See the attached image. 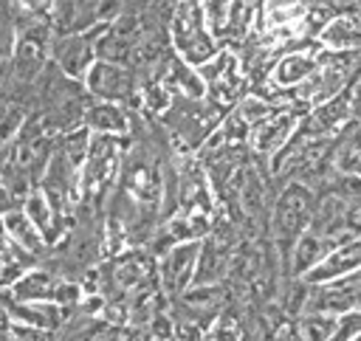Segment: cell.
Wrapping results in <instances>:
<instances>
[{
  "label": "cell",
  "instance_id": "cell-8",
  "mask_svg": "<svg viewBox=\"0 0 361 341\" xmlns=\"http://www.w3.org/2000/svg\"><path fill=\"white\" fill-rule=\"evenodd\" d=\"M355 265H361V240L347 242V248H344V251H338L336 256H330L324 265L313 268V271H310V282L330 279V276L344 273V271H350V268H355Z\"/></svg>",
  "mask_w": 361,
  "mask_h": 341
},
{
  "label": "cell",
  "instance_id": "cell-22",
  "mask_svg": "<svg viewBox=\"0 0 361 341\" xmlns=\"http://www.w3.org/2000/svg\"><path fill=\"white\" fill-rule=\"evenodd\" d=\"M17 341H48V335L37 330H17Z\"/></svg>",
  "mask_w": 361,
  "mask_h": 341
},
{
  "label": "cell",
  "instance_id": "cell-10",
  "mask_svg": "<svg viewBox=\"0 0 361 341\" xmlns=\"http://www.w3.org/2000/svg\"><path fill=\"white\" fill-rule=\"evenodd\" d=\"M293 124V116L290 113H285V116H276L271 124H265V127H259L257 130V135H254V147L259 149V152H271L279 141H285V135H288V127Z\"/></svg>",
  "mask_w": 361,
  "mask_h": 341
},
{
  "label": "cell",
  "instance_id": "cell-19",
  "mask_svg": "<svg viewBox=\"0 0 361 341\" xmlns=\"http://www.w3.org/2000/svg\"><path fill=\"white\" fill-rule=\"evenodd\" d=\"M25 211H28V220H34L39 228H48V220H51V206L45 197H28L25 203Z\"/></svg>",
  "mask_w": 361,
  "mask_h": 341
},
{
  "label": "cell",
  "instance_id": "cell-11",
  "mask_svg": "<svg viewBox=\"0 0 361 341\" xmlns=\"http://www.w3.org/2000/svg\"><path fill=\"white\" fill-rule=\"evenodd\" d=\"M23 118H25V110L23 107H8L0 116V163L8 161V155L14 149V135L23 127Z\"/></svg>",
  "mask_w": 361,
  "mask_h": 341
},
{
  "label": "cell",
  "instance_id": "cell-14",
  "mask_svg": "<svg viewBox=\"0 0 361 341\" xmlns=\"http://www.w3.org/2000/svg\"><path fill=\"white\" fill-rule=\"evenodd\" d=\"M56 293V285L51 279L48 271L42 273H31L28 279H23L17 287H14V296L17 299H37V296H54Z\"/></svg>",
  "mask_w": 361,
  "mask_h": 341
},
{
  "label": "cell",
  "instance_id": "cell-9",
  "mask_svg": "<svg viewBox=\"0 0 361 341\" xmlns=\"http://www.w3.org/2000/svg\"><path fill=\"white\" fill-rule=\"evenodd\" d=\"M330 245H336V242L322 240V237H316V234H305V237L299 240V245H296V254H293V273H302V271L313 268V265L319 262V256H322Z\"/></svg>",
  "mask_w": 361,
  "mask_h": 341
},
{
  "label": "cell",
  "instance_id": "cell-20",
  "mask_svg": "<svg viewBox=\"0 0 361 341\" xmlns=\"http://www.w3.org/2000/svg\"><path fill=\"white\" fill-rule=\"evenodd\" d=\"M327 39L336 42V45H341V42H355V45H361V31H355V28L350 25V20H338V23L327 31Z\"/></svg>",
  "mask_w": 361,
  "mask_h": 341
},
{
  "label": "cell",
  "instance_id": "cell-24",
  "mask_svg": "<svg viewBox=\"0 0 361 341\" xmlns=\"http://www.w3.org/2000/svg\"><path fill=\"white\" fill-rule=\"evenodd\" d=\"M350 107H353V113H355V116L361 118V90H358V96H355V99L350 101Z\"/></svg>",
  "mask_w": 361,
  "mask_h": 341
},
{
  "label": "cell",
  "instance_id": "cell-2",
  "mask_svg": "<svg viewBox=\"0 0 361 341\" xmlns=\"http://www.w3.org/2000/svg\"><path fill=\"white\" fill-rule=\"evenodd\" d=\"M172 104H175V107L166 113V124H169L189 147L200 144V141L212 132V127L217 124V118H220V104H217V101H212V104H195V99L178 96Z\"/></svg>",
  "mask_w": 361,
  "mask_h": 341
},
{
  "label": "cell",
  "instance_id": "cell-26",
  "mask_svg": "<svg viewBox=\"0 0 361 341\" xmlns=\"http://www.w3.org/2000/svg\"><path fill=\"white\" fill-rule=\"evenodd\" d=\"M3 113H6V110H3V99H0V116H3Z\"/></svg>",
  "mask_w": 361,
  "mask_h": 341
},
{
  "label": "cell",
  "instance_id": "cell-18",
  "mask_svg": "<svg viewBox=\"0 0 361 341\" xmlns=\"http://www.w3.org/2000/svg\"><path fill=\"white\" fill-rule=\"evenodd\" d=\"M11 14V6H0V65H8V56L14 51V31L17 23Z\"/></svg>",
  "mask_w": 361,
  "mask_h": 341
},
{
  "label": "cell",
  "instance_id": "cell-12",
  "mask_svg": "<svg viewBox=\"0 0 361 341\" xmlns=\"http://www.w3.org/2000/svg\"><path fill=\"white\" fill-rule=\"evenodd\" d=\"M6 228L11 231L14 242H20L23 248H28V251H42L39 234H37V228H31V220H28L23 211H11V214L6 217Z\"/></svg>",
  "mask_w": 361,
  "mask_h": 341
},
{
  "label": "cell",
  "instance_id": "cell-1",
  "mask_svg": "<svg viewBox=\"0 0 361 341\" xmlns=\"http://www.w3.org/2000/svg\"><path fill=\"white\" fill-rule=\"evenodd\" d=\"M313 206L316 197L305 183L285 186V192L274 206V234L282 245H290L299 237V231L307 225V220H313Z\"/></svg>",
  "mask_w": 361,
  "mask_h": 341
},
{
  "label": "cell",
  "instance_id": "cell-5",
  "mask_svg": "<svg viewBox=\"0 0 361 341\" xmlns=\"http://www.w3.org/2000/svg\"><path fill=\"white\" fill-rule=\"evenodd\" d=\"M195 256H197V242H183L178 248H172L161 265V279H164V287L166 293L178 296L186 282H189V273H192V265H195Z\"/></svg>",
  "mask_w": 361,
  "mask_h": 341
},
{
  "label": "cell",
  "instance_id": "cell-13",
  "mask_svg": "<svg viewBox=\"0 0 361 341\" xmlns=\"http://www.w3.org/2000/svg\"><path fill=\"white\" fill-rule=\"evenodd\" d=\"M87 121L96 130H110V132H121L127 127V118L116 104H93V107H87Z\"/></svg>",
  "mask_w": 361,
  "mask_h": 341
},
{
  "label": "cell",
  "instance_id": "cell-16",
  "mask_svg": "<svg viewBox=\"0 0 361 341\" xmlns=\"http://www.w3.org/2000/svg\"><path fill=\"white\" fill-rule=\"evenodd\" d=\"M313 68H316V62H313V59H305V56H288L285 62H279L276 79H279L282 85H293V82L305 79Z\"/></svg>",
  "mask_w": 361,
  "mask_h": 341
},
{
  "label": "cell",
  "instance_id": "cell-6",
  "mask_svg": "<svg viewBox=\"0 0 361 341\" xmlns=\"http://www.w3.org/2000/svg\"><path fill=\"white\" fill-rule=\"evenodd\" d=\"M90 37H59L54 42V56H56V65L62 73L68 76H79L85 70V65L90 62L93 56V48H90Z\"/></svg>",
  "mask_w": 361,
  "mask_h": 341
},
{
  "label": "cell",
  "instance_id": "cell-15",
  "mask_svg": "<svg viewBox=\"0 0 361 341\" xmlns=\"http://www.w3.org/2000/svg\"><path fill=\"white\" fill-rule=\"evenodd\" d=\"M302 341H327L330 338V333L336 330V321L330 318V316H322V313H310V316H305L302 318Z\"/></svg>",
  "mask_w": 361,
  "mask_h": 341
},
{
  "label": "cell",
  "instance_id": "cell-23",
  "mask_svg": "<svg viewBox=\"0 0 361 341\" xmlns=\"http://www.w3.org/2000/svg\"><path fill=\"white\" fill-rule=\"evenodd\" d=\"M11 211H14V197L6 189H0V214H11Z\"/></svg>",
  "mask_w": 361,
  "mask_h": 341
},
{
  "label": "cell",
  "instance_id": "cell-17",
  "mask_svg": "<svg viewBox=\"0 0 361 341\" xmlns=\"http://www.w3.org/2000/svg\"><path fill=\"white\" fill-rule=\"evenodd\" d=\"M8 310H11V316H17V318H23V321H28V324H39V327H54V324H59L54 307H25V304H11Z\"/></svg>",
  "mask_w": 361,
  "mask_h": 341
},
{
  "label": "cell",
  "instance_id": "cell-3",
  "mask_svg": "<svg viewBox=\"0 0 361 341\" xmlns=\"http://www.w3.org/2000/svg\"><path fill=\"white\" fill-rule=\"evenodd\" d=\"M175 42L178 48L186 54V59L200 62L214 51V42L206 37L203 25H200V14L195 6H180L178 17H175Z\"/></svg>",
  "mask_w": 361,
  "mask_h": 341
},
{
  "label": "cell",
  "instance_id": "cell-21",
  "mask_svg": "<svg viewBox=\"0 0 361 341\" xmlns=\"http://www.w3.org/2000/svg\"><path fill=\"white\" fill-rule=\"evenodd\" d=\"M361 333V313H347L341 324H336L333 341H353Z\"/></svg>",
  "mask_w": 361,
  "mask_h": 341
},
{
  "label": "cell",
  "instance_id": "cell-25",
  "mask_svg": "<svg viewBox=\"0 0 361 341\" xmlns=\"http://www.w3.org/2000/svg\"><path fill=\"white\" fill-rule=\"evenodd\" d=\"M8 335H6V313H3V307H0V341H6Z\"/></svg>",
  "mask_w": 361,
  "mask_h": 341
},
{
  "label": "cell",
  "instance_id": "cell-7",
  "mask_svg": "<svg viewBox=\"0 0 361 341\" xmlns=\"http://www.w3.org/2000/svg\"><path fill=\"white\" fill-rule=\"evenodd\" d=\"M96 20H99V6H93V3H62V6H56L54 25L62 37H79V31H85Z\"/></svg>",
  "mask_w": 361,
  "mask_h": 341
},
{
  "label": "cell",
  "instance_id": "cell-4",
  "mask_svg": "<svg viewBox=\"0 0 361 341\" xmlns=\"http://www.w3.org/2000/svg\"><path fill=\"white\" fill-rule=\"evenodd\" d=\"M90 90L102 99H130L133 96V85H135V73L127 70L124 65H113V62H96V68L90 70Z\"/></svg>",
  "mask_w": 361,
  "mask_h": 341
},
{
  "label": "cell",
  "instance_id": "cell-27",
  "mask_svg": "<svg viewBox=\"0 0 361 341\" xmlns=\"http://www.w3.org/2000/svg\"><path fill=\"white\" fill-rule=\"evenodd\" d=\"M0 183H3V172H0Z\"/></svg>",
  "mask_w": 361,
  "mask_h": 341
}]
</instances>
